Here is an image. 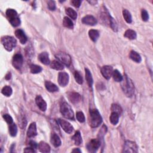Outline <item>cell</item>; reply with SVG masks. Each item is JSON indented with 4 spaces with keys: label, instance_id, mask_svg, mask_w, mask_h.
<instances>
[{
    "label": "cell",
    "instance_id": "obj_10",
    "mask_svg": "<svg viewBox=\"0 0 153 153\" xmlns=\"http://www.w3.org/2000/svg\"><path fill=\"white\" fill-rule=\"evenodd\" d=\"M69 82V75L67 72H59L58 75V83L62 87L66 86Z\"/></svg>",
    "mask_w": 153,
    "mask_h": 153
},
{
    "label": "cell",
    "instance_id": "obj_32",
    "mask_svg": "<svg viewBox=\"0 0 153 153\" xmlns=\"http://www.w3.org/2000/svg\"><path fill=\"white\" fill-rule=\"evenodd\" d=\"M68 16H69L71 19L75 20L77 18V12L71 8H68L65 10Z\"/></svg>",
    "mask_w": 153,
    "mask_h": 153
},
{
    "label": "cell",
    "instance_id": "obj_20",
    "mask_svg": "<svg viewBox=\"0 0 153 153\" xmlns=\"http://www.w3.org/2000/svg\"><path fill=\"white\" fill-rule=\"evenodd\" d=\"M45 87L46 89L50 92H56L59 90L56 84H55L54 83H52L50 81L45 82Z\"/></svg>",
    "mask_w": 153,
    "mask_h": 153
},
{
    "label": "cell",
    "instance_id": "obj_35",
    "mask_svg": "<svg viewBox=\"0 0 153 153\" xmlns=\"http://www.w3.org/2000/svg\"><path fill=\"white\" fill-rule=\"evenodd\" d=\"M42 68L38 65H31L30 66V71L32 74H38L42 71Z\"/></svg>",
    "mask_w": 153,
    "mask_h": 153
},
{
    "label": "cell",
    "instance_id": "obj_14",
    "mask_svg": "<svg viewBox=\"0 0 153 153\" xmlns=\"http://www.w3.org/2000/svg\"><path fill=\"white\" fill-rule=\"evenodd\" d=\"M35 102L40 110L42 111H45L47 109V104L45 100L42 99V98L38 95L35 98Z\"/></svg>",
    "mask_w": 153,
    "mask_h": 153
},
{
    "label": "cell",
    "instance_id": "obj_21",
    "mask_svg": "<svg viewBox=\"0 0 153 153\" xmlns=\"http://www.w3.org/2000/svg\"><path fill=\"white\" fill-rule=\"evenodd\" d=\"M50 67L51 68L54 69L55 70L60 71L64 69L63 65L59 61L55 60L50 63Z\"/></svg>",
    "mask_w": 153,
    "mask_h": 153
},
{
    "label": "cell",
    "instance_id": "obj_30",
    "mask_svg": "<svg viewBox=\"0 0 153 153\" xmlns=\"http://www.w3.org/2000/svg\"><path fill=\"white\" fill-rule=\"evenodd\" d=\"M63 25L65 27L69 29H72L74 27V24L71 19L68 17H65L63 20Z\"/></svg>",
    "mask_w": 153,
    "mask_h": 153
},
{
    "label": "cell",
    "instance_id": "obj_8",
    "mask_svg": "<svg viewBox=\"0 0 153 153\" xmlns=\"http://www.w3.org/2000/svg\"><path fill=\"white\" fill-rule=\"evenodd\" d=\"M123 152H137V146L135 142L130 141H127L125 143Z\"/></svg>",
    "mask_w": 153,
    "mask_h": 153
},
{
    "label": "cell",
    "instance_id": "obj_6",
    "mask_svg": "<svg viewBox=\"0 0 153 153\" xmlns=\"http://www.w3.org/2000/svg\"><path fill=\"white\" fill-rule=\"evenodd\" d=\"M56 57L63 65H66L67 67H69L71 63V56L64 52H59L55 55Z\"/></svg>",
    "mask_w": 153,
    "mask_h": 153
},
{
    "label": "cell",
    "instance_id": "obj_34",
    "mask_svg": "<svg viewBox=\"0 0 153 153\" xmlns=\"http://www.w3.org/2000/svg\"><path fill=\"white\" fill-rule=\"evenodd\" d=\"M113 77L116 82H121L123 80V77L121 74L120 73V72L117 69L113 71Z\"/></svg>",
    "mask_w": 153,
    "mask_h": 153
},
{
    "label": "cell",
    "instance_id": "obj_43",
    "mask_svg": "<svg viewBox=\"0 0 153 153\" xmlns=\"http://www.w3.org/2000/svg\"><path fill=\"white\" fill-rule=\"evenodd\" d=\"M29 145H30V147L32 148L34 150H36V149H37L38 147V145L35 142L33 141H31L30 142V143H29Z\"/></svg>",
    "mask_w": 153,
    "mask_h": 153
},
{
    "label": "cell",
    "instance_id": "obj_7",
    "mask_svg": "<svg viewBox=\"0 0 153 153\" xmlns=\"http://www.w3.org/2000/svg\"><path fill=\"white\" fill-rule=\"evenodd\" d=\"M101 141L99 139L91 140L87 145V149L90 152H95L100 146Z\"/></svg>",
    "mask_w": 153,
    "mask_h": 153
},
{
    "label": "cell",
    "instance_id": "obj_33",
    "mask_svg": "<svg viewBox=\"0 0 153 153\" xmlns=\"http://www.w3.org/2000/svg\"><path fill=\"white\" fill-rule=\"evenodd\" d=\"M9 133L11 136H16L18 133V127L16 124L12 123L9 126Z\"/></svg>",
    "mask_w": 153,
    "mask_h": 153
},
{
    "label": "cell",
    "instance_id": "obj_18",
    "mask_svg": "<svg viewBox=\"0 0 153 153\" xmlns=\"http://www.w3.org/2000/svg\"><path fill=\"white\" fill-rule=\"evenodd\" d=\"M51 143H52L53 146L55 147H58L61 146V140L59 136L56 133H53L51 136Z\"/></svg>",
    "mask_w": 153,
    "mask_h": 153
},
{
    "label": "cell",
    "instance_id": "obj_40",
    "mask_svg": "<svg viewBox=\"0 0 153 153\" xmlns=\"http://www.w3.org/2000/svg\"><path fill=\"white\" fill-rule=\"evenodd\" d=\"M3 118L4 119V120L8 123L9 124V125H11V124H12L13 123V120L12 119L11 117L9 115V114H4L3 115Z\"/></svg>",
    "mask_w": 153,
    "mask_h": 153
},
{
    "label": "cell",
    "instance_id": "obj_29",
    "mask_svg": "<svg viewBox=\"0 0 153 153\" xmlns=\"http://www.w3.org/2000/svg\"><path fill=\"white\" fill-rule=\"evenodd\" d=\"M110 120L113 125H116L119 123V115L117 113L113 112L110 115Z\"/></svg>",
    "mask_w": 153,
    "mask_h": 153
},
{
    "label": "cell",
    "instance_id": "obj_19",
    "mask_svg": "<svg viewBox=\"0 0 153 153\" xmlns=\"http://www.w3.org/2000/svg\"><path fill=\"white\" fill-rule=\"evenodd\" d=\"M38 59L41 63L46 65H47L50 63V61L49 57V54L47 52H42L41 53H40L38 56Z\"/></svg>",
    "mask_w": 153,
    "mask_h": 153
},
{
    "label": "cell",
    "instance_id": "obj_3",
    "mask_svg": "<svg viewBox=\"0 0 153 153\" xmlns=\"http://www.w3.org/2000/svg\"><path fill=\"white\" fill-rule=\"evenodd\" d=\"M6 16L12 26L17 27L20 25V20L16 10L12 9H7L6 11Z\"/></svg>",
    "mask_w": 153,
    "mask_h": 153
},
{
    "label": "cell",
    "instance_id": "obj_41",
    "mask_svg": "<svg viewBox=\"0 0 153 153\" xmlns=\"http://www.w3.org/2000/svg\"><path fill=\"white\" fill-rule=\"evenodd\" d=\"M48 8L51 11H54L56 9L55 2L53 1H49L47 3Z\"/></svg>",
    "mask_w": 153,
    "mask_h": 153
},
{
    "label": "cell",
    "instance_id": "obj_24",
    "mask_svg": "<svg viewBox=\"0 0 153 153\" xmlns=\"http://www.w3.org/2000/svg\"><path fill=\"white\" fill-rule=\"evenodd\" d=\"M72 140L74 141V144L76 145H80L82 143V137L81 136V133L79 131H77L75 133V135L72 136Z\"/></svg>",
    "mask_w": 153,
    "mask_h": 153
},
{
    "label": "cell",
    "instance_id": "obj_42",
    "mask_svg": "<svg viewBox=\"0 0 153 153\" xmlns=\"http://www.w3.org/2000/svg\"><path fill=\"white\" fill-rule=\"evenodd\" d=\"M71 3L75 7H76V8H78V7H80V6L81 5L82 1H80V0H72Z\"/></svg>",
    "mask_w": 153,
    "mask_h": 153
},
{
    "label": "cell",
    "instance_id": "obj_31",
    "mask_svg": "<svg viewBox=\"0 0 153 153\" xmlns=\"http://www.w3.org/2000/svg\"><path fill=\"white\" fill-rule=\"evenodd\" d=\"M12 92H13V90H12L11 87L9 86H5V87H4L1 91V93L4 94V96L7 97L10 96L11 95Z\"/></svg>",
    "mask_w": 153,
    "mask_h": 153
},
{
    "label": "cell",
    "instance_id": "obj_13",
    "mask_svg": "<svg viewBox=\"0 0 153 153\" xmlns=\"http://www.w3.org/2000/svg\"><path fill=\"white\" fill-rule=\"evenodd\" d=\"M82 22L85 25L94 26L97 24L98 21L96 18L91 15H87L82 19Z\"/></svg>",
    "mask_w": 153,
    "mask_h": 153
},
{
    "label": "cell",
    "instance_id": "obj_9",
    "mask_svg": "<svg viewBox=\"0 0 153 153\" xmlns=\"http://www.w3.org/2000/svg\"><path fill=\"white\" fill-rule=\"evenodd\" d=\"M24 62V58L21 54H16L13 56L12 64L13 66L17 69H19L22 67Z\"/></svg>",
    "mask_w": 153,
    "mask_h": 153
},
{
    "label": "cell",
    "instance_id": "obj_2",
    "mask_svg": "<svg viewBox=\"0 0 153 153\" xmlns=\"http://www.w3.org/2000/svg\"><path fill=\"white\" fill-rule=\"evenodd\" d=\"M102 122V118L96 109L90 110V125L92 127H98Z\"/></svg>",
    "mask_w": 153,
    "mask_h": 153
},
{
    "label": "cell",
    "instance_id": "obj_12",
    "mask_svg": "<svg viewBox=\"0 0 153 153\" xmlns=\"http://www.w3.org/2000/svg\"><path fill=\"white\" fill-rule=\"evenodd\" d=\"M58 121H59V125H61V126L62 127V128L65 132L69 134L72 132L74 128L71 126V125L69 122L62 119H59Z\"/></svg>",
    "mask_w": 153,
    "mask_h": 153
},
{
    "label": "cell",
    "instance_id": "obj_16",
    "mask_svg": "<svg viewBox=\"0 0 153 153\" xmlns=\"http://www.w3.org/2000/svg\"><path fill=\"white\" fill-rule=\"evenodd\" d=\"M68 99L71 103L76 104L80 102L82 99V97L79 93L76 92H72L69 94Z\"/></svg>",
    "mask_w": 153,
    "mask_h": 153
},
{
    "label": "cell",
    "instance_id": "obj_22",
    "mask_svg": "<svg viewBox=\"0 0 153 153\" xmlns=\"http://www.w3.org/2000/svg\"><path fill=\"white\" fill-rule=\"evenodd\" d=\"M130 58L133 61H135L136 63H140L141 62V56L139 53H137L135 51H131L130 55H129Z\"/></svg>",
    "mask_w": 153,
    "mask_h": 153
},
{
    "label": "cell",
    "instance_id": "obj_36",
    "mask_svg": "<svg viewBox=\"0 0 153 153\" xmlns=\"http://www.w3.org/2000/svg\"><path fill=\"white\" fill-rule=\"evenodd\" d=\"M111 111L113 112L117 113L120 115L122 113V109L119 105L113 104L111 106Z\"/></svg>",
    "mask_w": 153,
    "mask_h": 153
},
{
    "label": "cell",
    "instance_id": "obj_26",
    "mask_svg": "<svg viewBox=\"0 0 153 153\" xmlns=\"http://www.w3.org/2000/svg\"><path fill=\"white\" fill-rule=\"evenodd\" d=\"M89 35L93 42H96L99 37V33L97 30H91L89 32Z\"/></svg>",
    "mask_w": 153,
    "mask_h": 153
},
{
    "label": "cell",
    "instance_id": "obj_1",
    "mask_svg": "<svg viewBox=\"0 0 153 153\" xmlns=\"http://www.w3.org/2000/svg\"><path fill=\"white\" fill-rule=\"evenodd\" d=\"M121 88L127 97H132L135 92V87L133 82L126 75L123 77V80L121 82Z\"/></svg>",
    "mask_w": 153,
    "mask_h": 153
},
{
    "label": "cell",
    "instance_id": "obj_17",
    "mask_svg": "<svg viewBox=\"0 0 153 153\" xmlns=\"http://www.w3.org/2000/svg\"><path fill=\"white\" fill-rule=\"evenodd\" d=\"M15 35L16 37L19 40L21 44H25L28 41L27 37L23 30H16L15 31Z\"/></svg>",
    "mask_w": 153,
    "mask_h": 153
},
{
    "label": "cell",
    "instance_id": "obj_44",
    "mask_svg": "<svg viewBox=\"0 0 153 153\" xmlns=\"http://www.w3.org/2000/svg\"><path fill=\"white\" fill-rule=\"evenodd\" d=\"M24 152H35V150L31 147H29V148H26L24 150Z\"/></svg>",
    "mask_w": 153,
    "mask_h": 153
},
{
    "label": "cell",
    "instance_id": "obj_27",
    "mask_svg": "<svg viewBox=\"0 0 153 153\" xmlns=\"http://www.w3.org/2000/svg\"><path fill=\"white\" fill-rule=\"evenodd\" d=\"M85 72H86V80L88 83V85L90 87H92L93 83V80L92 78V75L90 73V71L88 69L86 68L85 69Z\"/></svg>",
    "mask_w": 153,
    "mask_h": 153
},
{
    "label": "cell",
    "instance_id": "obj_4",
    "mask_svg": "<svg viewBox=\"0 0 153 153\" xmlns=\"http://www.w3.org/2000/svg\"><path fill=\"white\" fill-rule=\"evenodd\" d=\"M1 42L5 50L9 52L11 51L17 45L16 40L11 36H4L1 38Z\"/></svg>",
    "mask_w": 153,
    "mask_h": 153
},
{
    "label": "cell",
    "instance_id": "obj_39",
    "mask_svg": "<svg viewBox=\"0 0 153 153\" xmlns=\"http://www.w3.org/2000/svg\"><path fill=\"white\" fill-rule=\"evenodd\" d=\"M141 16L142 19L144 22H147L149 19V15L147 10L143 9L141 11Z\"/></svg>",
    "mask_w": 153,
    "mask_h": 153
},
{
    "label": "cell",
    "instance_id": "obj_37",
    "mask_svg": "<svg viewBox=\"0 0 153 153\" xmlns=\"http://www.w3.org/2000/svg\"><path fill=\"white\" fill-rule=\"evenodd\" d=\"M74 78L75 81L77 83H78L79 84H83V77L82 75L80 74V73L78 71H75V73H74Z\"/></svg>",
    "mask_w": 153,
    "mask_h": 153
},
{
    "label": "cell",
    "instance_id": "obj_46",
    "mask_svg": "<svg viewBox=\"0 0 153 153\" xmlns=\"http://www.w3.org/2000/svg\"><path fill=\"white\" fill-rule=\"evenodd\" d=\"M73 152H82V151L80 150L79 148H75V149H74L72 151Z\"/></svg>",
    "mask_w": 153,
    "mask_h": 153
},
{
    "label": "cell",
    "instance_id": "obj_25",
    "mask_svg": "<svg viewBox=\"0 0 153 153\" xmlns=\"http://www.w3.org/2000/svg\"><path fill=\"white\" fill-rule=\"evenodd\" d=\"M125 37L129 40H135L137 37V35H136V32L132 30H127L125 33V35H124Z\"/></svg>",
    "mask_w": 153,
    "mask_h": 153
},
{
    "label": "cell",
    "instance_id": "obj_28",
    "mask_svg": "<svg viewBox=\"0 0 153 153\" xmlns=\"http://www.w3.org/2000/svg\"><path fill=\"white\" fill-rule=\"evenodd\" d=\"M123 18L126 20V22L127 24H130L132 23V15H131L130 13L126 9H124L123 11Z\"/></svg>",
    "mask_w": 153,
    "mask_h": 153
},
{
    "label": "cell",
    "instance_id": "obj_15",
    "mask_svg": "<svg viewBox=\"0 0 153 153\" xmlns=\"http://www.w3.org/2000/svg\"><path fill=\"white\" fill-rule=\"evenodd\" d=\"M37 135V126L35 122L32 123L30 127L28 128L27 131V136L29 137H34Z\"/></svg>",
    "mask_w": 153,
    "mask_h": 153
},
{
    "label": "cell",
    "instance_id": "obj_5",
    "mask_svg": "<svg viewBox=\"0 0 153 153\" xmlns=\"http://www.w3.org/2000/svg\"><path fill=\"white\" fill-rule=\"evenodd\" d=\"M61 112L65 118L69 120L74 119V114L71 107L67 102H63L61 105Z\"/></svg>",
    "mask_w": 153,
    "mask_h": 153
},
{
    "label": "cell",
    "instance_id": "obj_38",
    "mask_svg": "<svg viewBox=\"0 0 153 153\" xmlns=\"http://www.w3.org/2000/svg\"><path fill=\"white\" fill-rule=\"evenodd\" d=\"M76 118L78 121L80 123H84L85 121V117L84 114L82 111H79L77 113Z\"/></svg>",
    "mask_w": 153,
    "mask_h": 153
},
{
    "label": "cell",
    "instance_id": "obj_45",
    "mask_svg": "<svg viewBox=\"0 0 153 153\" xmlns=\"http://www.w3.org/2000/svg\"><path fill=\"white\" fill-rule=\"evenodd\" d=\"M11 74L10 72H9V73H7L5 77V78L7 80H9L11 78Z\"/></svg>",
    "mask_w": 153,
    "mask_h": 153
},
{
    "label": "cell",
    "instance_id": "obj_11",
    "mask_svg": "<svg viewBox=\"0 0 153 153\" xmlns=\"http://www.w3.org/2000/svg\"><path fill=\"white\" fill-rule=\"evenodd\" d=\"M100 71L106 80H109L113 75V68L111 66H108V65L104 66L102 67Z\"/></svg>",
    "mask_w": 153,
    "mask_h": 153
},
{
    "label": "cell",
    "instance_id": "obj_23",
    "mask_svg": "<svg viewBox=\"0 0 153 153\" xmlns=\"http://www.w3.org/2000/svg\"><path fill=\"white\" fill-rule=\"evenodd\" d=\"M38 148L41 152H50V147L49 145L44 142H40L38 145Z\"/></svg>",
    "mask_w": 153,
    "mask_h": 153
}]
</instances>
